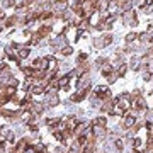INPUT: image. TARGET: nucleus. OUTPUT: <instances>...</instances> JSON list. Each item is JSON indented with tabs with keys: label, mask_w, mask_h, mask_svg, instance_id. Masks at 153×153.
I'll use <instances>...</instances> for the list:
<instances>
[{
	"label": "nucleus",
	"mask_w": 153,
	"mask_h": 153,
	"mask_svg": "<svg viewBox=\"0 0 153 153\" xmlns=\"http://www.w3.org/2000/svg\"><path fill=\"white\" fill-rule=\"evenodd\" d=\"M0 133H2V136L5 138L7 141H14V133L12 131H4V129H2Z\"/></svg>",
	"instance_id": "20"
},
{
	"label": "nucleus",
	"mask_w": 153,
	"mask_h": 153,
	"mask_svg": "<svg viewBox=\"0 0 153 153\" xmlns=\"http://www.w3.org/2000/svg\"><path fill=\"white\" fill-rule=\"evenodd\" d=\"M138 65H140V60H138V58H133V60H131V68H134V70H136Z\"/></svg>",
	"instance_id": "29"
},
{
	"label": "nucleus",
	"mask_w": 153,
	"mask_h": 153,
	"mask_svg": "<svg viewBox=\"0 0 153 153\" xmlns=\"http://www.w3.org/2000/svg\"><path fill=\"white\" fill-rule=\"evenodd\" d=\"M112 71H114V70H112V65H111V61H109V60H107L104 65L100 66V73H102L104 76H109Z\"/></svg>",
	"instance_id": "10"
},
{
	"label": "nucleus",
	"mask_w": 153,
	"mask_h": 153,
	"mask_svg": "<svg viewBox=\"0 0 153 153\" xmlns=\"http://www.w3.org/2000/svg\"><path fill=\"white\" fill-rule=\"evenodd\" d=\"M78 90H90V78L88 76H82L80 80H78Z\"/></svg>",
	"instance_id": "9"
},
{
	"label": "nucleus",
	"mask_w": 153,
	"mask_h": 153,
	"mask_svg": "<svg viewBox=\"0 0 153 153\" xmlns=\"http://www.w3.org/2000/svg\"><path fill=\"white\" fill-rule=\"evenodd\" d=\"M2 29H4V24H2V22H0V31H2Z\"/></svg>",
	"instance_id": "37"
},
{
	"label": "nucleus",
	"mask_w": 153,
	"mask_h": 153,
	"mask_svg": "<svg viewBox=\"0 0 153 153\" xmlns=\"http://www.w3.org/2000/svg\"><path fill=\"white\" fill-rule=\"evenodd\" d=\"M68 153H80V152H78V150H75V148H71V150H70Z\"/></svg>",
	"instance_id": "35"
},
{
	"label": "nucleus",
	"mask_w": 153,
	"mask_h": 153,
	"mask_svg": "<svg viewBox=\"0 0 153 153\" xmlns=\"http://www.w3.org/2000/svg\"><path fill=\"white\" fill-rule=\"evenodd\" d=\"M136 126V117L133 114H128V116H124V119H123V124H121V128L123 129H126V131H129L131 128H134Z\"/></svg>",
	"instance_id": "3"
},
{
	"label": "nucleus",
	"mask_w": 153,
	"mask_h": 153,
	"mask_svg": "<svg viewBox=\"0 0 153 153\" xmlns=\"http://www.w3.org/2000/svg\"><path fill=\"white\" fill-rule=\"evenodd\" d=\"M87 94H88V90H78L76 94L71 95V102H80V100H83Z\"/></svg>",
	"instance_id": "12"
},
{
	"label": "nucleus",
	"mask_w": 153,
	"mask_h": 153,
	"mask_svg": "<svg viewBox=\"0 0 153 153\" xmlns=\"http://www.w3.org/2000/svg\"><path fill=\"white\" fill-rule=\"evenodd\" d=\"M5 87V85H4V82H2V80H0V88H4Z\"/></svg>",
	"instance_id": "36"
},
{
	"label": "nucleus",
	"mask_w": 153,
	"mask_h": 153,
	"mask_svg": "<svg viewBox=\"0 0 153 153\" xmlns=\"http://www.w3.org/2000/svg\"><path fill=\"white\" fill-rule=\"evenodd\" d=\"M29 55H31L29 48H19V51H17V58L19 60H26V58H29Z\"/></svg>",
	"instance_id": "14"
},
{
	"label": "nucleus",
	"mask_w": 153,
	"mask_h": 153,
	"mask_svg": "<svg viewBox=\"0 0 153 153\" xmlns=\"http://www.w3.org/2000/svg\"><path fill=\"white\" fill-rule=\"evenodd\" d=\"M56 153H65V150H63V148L60 146V148H56Z\"/></svg>",
	"instance_id": "32"
},
{
	"label": "nucleus",
	"mask_w": 153,
	"mask_h": 153,
	"mask_svg": "<svg viewBox=\"0 0 153 153\" xmlns=\"http://www.w3.org/2000/svg\"><path fill=\"white\" fill-rule=\"evenodd\" d=\"M105 126H97V124H94L92 126V134L94 138H95V141H102L105 138Z\"/></svg>",
	"instance_id": "2"
},
{
	"label": "nucleus",
	"mask_w": 153,
	"mask_h": 153,
	"mask_svg": "<svg viewBox=\"0 0 153 153\" xmlns=\"http://www.w3.org/2000/svg\"><path fill=\"white\" fill-rule=\"evenodd\" d=\"M17 21H19V19H17V16L16 17H10V19H7V21H5V26H7V27H10V26H14Z\"/></svg>",
	"instance_id": "26"
},
{
	"label": "nucleus",
	"mask_w": 153,
	"mask_h": 153,
	"mask_svg": "<svg viewBox=\"0 0 153 153\" xmlns=\"http://www.w3.org/2000/svg\"><path fill=\"white\" fill-rule=\"evenodd\" d=\"M88 131V124L87 123H78V124L75 126V129H73V134H75L76 138L83 136V134H87Z\"/></svg>",
	"instance_id": "6"
},
{
	"label": "nucleus",
	"mask_w": 153,
	"mask_h": 153,
	"mask_svg": "<svg viewBox=\"0 0 153 153\" xmlns=\"http://www.w3.org/2000/svg\"><path fill=\"white\" fill-rule=\"evenodd\" d=\"M145 4L146 5H153V0H145Z\"/></svg>",
	"instance_id": "33"
},
{
	"label": "nucleus",
	"mask_w": 153,
	"mask_h": 153,
	"mask_svg": "<svg viewBox=\"0 0 153 153\" xmlns=\"http://www.w3.org/2000/svg\"><path fill=\"white\" fill-rule=\"evenodd\" d=\"M60 104V99H58V95H51V94H48V97H46V105L48 107H55V105Z\"/></svg>",
	"instance_id": "11"
},
{
	"label": "nucleus",
	"mask_w": 153,
	"mask_h": 153,
	"mask_svg": "<svg viewBox=\"0 0 153 153\" xmlns=\"http://www.w3.org/2000/svg\"><path fill=\"white\" fill-rule=\"evenodd\" d=\"M143 78H145V80H150V78H152V73H150V71L143 73Z\"/></svg>",
	"instance_id": "31"
},
{
	"label": "nucleus",
	"mask_w": 153,
	"mask_h": 153,
	"mask_svg": "<svg viewBox=\"0 0 153 153\" xmlns=\"http://www.w3.org/2000/svg\"><path fill=\"white\" fill-rule=\"evenodd\" d=\"M48 66H49V58L46 56V58H36L33 63V68H38V70H48Z\"/></svg>",
	"instance_id": "4"
},
{
	"label": "nucleus",
	"mask_w": 153,
	"mask_h": 153,
	"mask_svg": "<svg viewBox=\"0 0 153 153\" xmlns=\"http://www.w3.org/2000/svg\"><path fill=\"white\" fill-rule=\"evenodd\" d=\"M138 39L143 41V43H148V41H152L153 39V36L152 34H148V33H143V34H138Z\"/></svg>",
	"instance_id": "18"
},
{
	"label": "nucleus",
	"mask_w": 153,
	"mask_h": 153,
	"mask_svg": "<svg viewBox=\"0 0 153 153\" xmlns=\"http://www.w3.org/2000/svg\"><path fill=\"white\" fill-rule=\"evenodd\" d=\"M27 148H29V140H27V138L19 140V141H17V145H16V148H14V153H24Z\"/></svg>",
	"instance_id": "7"
},
{
	"label": "nucleus",
	"mask_w": 153,
	"mask_h": 153,
	"mask_svg": "<svg viewBox=\"0 0 153 153\" xmlns=\"http://www.w3.org/2000/svg\"><path fill=\"white\" fill-rule=\"evenodd\" d=\"M117 76H119V75H117V71H116V73H114V71H112V73H111V75L107 76V80H109V83L116 82V80H117Z\"/></svg>",
	"instance_id": "28"
},
{
	"label": "nucleus",
	"mask_w": 153,
	"mask_h": 153,
	"mask_svg": "<svg viewBox=\"0 0 153 153\" xmlns=\"http://www.w3.org/2000/svg\"><path fill=\"white\" fill-rule=\"evenodd\" d=\"M16 88L17 87H12V85H5V87H4V94H2V95H5V97H14V94H16Z\"/></svg>",
	"instance_id": "15"
},
{
	"label": "nucleus",
	"mask_w": 153,
	"mask_h": 153,
	"mask_svg": "<svg viewBox=\"0 0 153 153\" xmlns=\"http://www.w3.org/2000/svg\"><path fill=\"white\" fill-rule=\"evenodd\" d=\"M94 124H97V126H105V124H107V121H105V117H102V116H99L97 119L94 121Z\"/></svg>",
	"instance_id": "24"
},
{
	"label": "nucleus",
	"mask_w": 153,
	"mask_h": 153,
	"mask_svg": "<svg viewBox=\"0 0 153 153\" xmlns=\"http://www.w3.org/2000/svg\"><path fill=\"white\" fill-rule=\"evenodd\" d=\"M70 76L71 75H63L61 78H58V87L66 88V85H68V82H70Z\"/></svg>",
	"instance_id": "16"
},
{
	"label": "nucleus",
	"mask_w": 153,
	"mask_h": 153,
	"mask_svg": "<svg viewBox=\"0 0 153 153\" xmlns=\"http://www.w3.org/2000/svg\"><path fill=\"white\" fill-rule=\"evenodd\" d=\"M123 21H124V24H129V26H136V24H138L136 14H134L133 10L124 12V16H123Z\"/></svg>",
	"instance_id": "5"
},
{
	"label": "nucleus",
	"mask_w": 153,
	"mask_h": 153,
	"mask_svg": "<svg viewBox=\"0 0 153 153\" xmlns=\"http://www.w3.org/2000/svg\"><path fill=\"white\" fill-rule=\"evenodd\" d=\"M60 51H61V55H63V56H70L71 53H73V49H71V46H63V48H61Z\"/></svg>",
	"instance_id": "21"
},
{
	"label": "nucleus",
	"mask_w": 153,
	"mask_h": 153,
	"mask_svg": "<svg viewBox=\"0 0 153 153\" xmlns=\"http://www.w3.org/2000/svg\"><path fill=\"white\" fill-rule=\"evenodd\" d=\"M38 33H39V36H41V38H46V36H49V33H51V27H49L48 24H46V26H41Z\"/></svg>",
	"instance_id": "17"
},
{
	"label": "nucleus",
	"mask_w": 153,
	"mask_h": 153,
	"mask_svg": "<svg viewBox=\"0 0 153 153\" xmlns=\"http://www.w3.org/2000/svg\"><path fill=\"white\" fill-rule=\"evenodd\" d=\"M126 71H128V65H124V63H121V66L117 68V75L119 76H124Z\"/></svg>",
	"instance_id": "22"
},
{
	"label": "nucleus",
	"mask_w": 153,
	"mask_h": 153,
	"mask_svg": "<svg viewBox=\"0 0 153 153\" xmlns=\"http://www.w3.org/2000/svg\"><path fill=\"white\" fill-rule=\"evenodd\" d=\"M12 73H10V68L7 65H2L0 66V80H4V78H10Z\"/></svg>",
	"instance_id": "13"
},
{
	"label": "nucleus",
	"mask_w": 153,
	"mask_h": 153,
	"mask_svg": "<svg viewBox=\"0 0 153 153\" xmlns=\"http://www.w3.org/2000/svg\"><path fill=\"white\" fill-rule=\"evenodd\" d=\"M138 39V33H129V34H126V43L129 44L133 43V41H136Z\"/></svg>",
	"instance_id": "19"
},
{
	"label": "nucleus",
	"mask_w": 153,
	"mask_h": 153,
	"mask_svg": "<svg viewBox=\"0 0 153 153\" xmlns=\"http://www.w3.org/2000/svg\"><path fill=\"white\" fill-rule=\"evenodd\" d=\"M111 43H112V36H111V34H104V36H100V38H97L94 41V48L104 49V48H107Z\"/></svg>",
	"instance_id": "1"
},
{
	"label": "nucleus",
	"mask_w": 153,
	"mask_h": 153,
	"mask_svg": "<svg viewBox=\"0 0 153 153\" xmlns=\"http://www.w3.org/2000/svg\"><path fill=\"white\" fill-rule=\"evenodd\" d=\"M49 46H51V49H53V51H56V49L61 48V44H60V41H58V39H53V41L49 43Z\"/></svg>",
	"instance_id": "23"
},
{
	"label": "nucleus",
	"mask_w": 153,
	"mask_h": 153,
	"mask_svg": "<svg viewBox=\"0 0 153 153\" xmlns=\"http://www.w3.org/2000/svg\"><path fill=\"white\" fill-rule=\"evenodd\" d=\"M2 19H5V14H4V12L0 10V21H2Z\"/></svg>",
	"instance_id": "34"
},
{
	"label": "nucleus",
	"mask_w": 153,
	"mask_h": 153,
	"mask_svg": "<svg viewBox=\"0 0 153 153\" xmlns=\"http://www.w3.org/2000/svg\"><path fill=\"white\" fill-rule=\"evenodd\" d=\"M16 0H4V7H14Z\"/></svg>",
	"instance_id": "30"
},
{
	"label": "nucleus",
	"mask_w": 153,
	"mask_h": 153,
	"mask_svg": "<svg viewBox=\"0 0 153 153\" xmlns=\"http://www.w3.org/2000/svg\"><path fill=\"white\" fill-rule=\"evenodd\" d=\"M41 36H39V33H36V34H33V39H31V43L33 44H39V41H41Z\"/></svg>",
	"instance_id": "27"
},
{
	"label": "nucleus",
	"mask_w": 153,
	"mask_h": 153,
	"mask_svg": "<svg viewBox=\"0 0 153 153\" xmlns=\"http://www.w3.org/2000/svg\"><path fill=\"white\" fill-rule=\"evenodd\" d=\"M29 112L31 114H36V116H39L41 112L44 111V104H41V102H33V104L29 105Z\"/></svg>",
	"instance_id": "8"
},
{
	"label": "nucleus",
	"mask_w": 153,
	"mask_h": 153,
	"mask_svg": "<svg viewBox=\"0 0 153 153\" xmlns=\"http://www.w3.org/2000/svg\"><path fill=\"white\" fill-rule=\"evenodd\" d=\"M76 61H78L80 65L87 63V55H85V53H80V55H78V58H76Z\"/></svg>",
	"instance_id": "25"
}]
</instances>
